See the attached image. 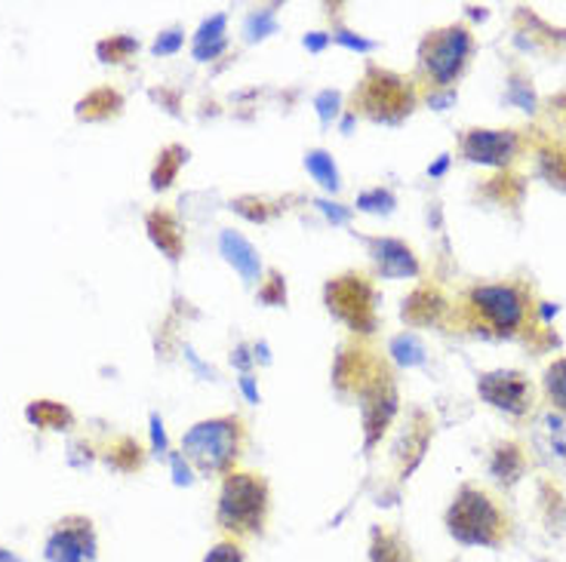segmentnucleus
Returning <instances> with one entry per match:
<instances>
[{"instance_id":"obj_1","label":"nucleus","mask_w":566,"mask_h":562,"mask_svg":"<svg viewBox=\"0 0 566 562\" xmlns=\"http://www.w3.org/2000/svg\"><path fill=\"white\" fill-rule=\"evenodd\" d=\"M271 510V492L265 477L259 474H247V470H231L219 489V501H216V526L234 538H259L265 532Z\"/></svg>"},{"instance_id":"obj_2","label":"nucleus","mask_w":566,"mask_h":562,"mask_svg":"<svg viewBox=\"0 0 566 562\" xmlns=\"http://www.w3.org/2000/svg\"><path fill=\"white\" fill-rule=\"evenodd\" d=\"M447 532L465 548H502L509 541V517L490 495L462 486L447 510Z\"/></svg>"},{"instance_id":"obj_3","label":"nucleus","mask_w":566,"mask_h":562,"mask_svg":"<svg viewBox=\"0 0 566 562\" xmlns=\"http://www.w3.org/2000/svg\"><path fill=\"white\" fill-rule=\"evenodd\" d=\"M243 443L241 418H210L195 424L182 439V452L188 462L203 474H231V464L238 462Z\"/></svg>"},{"instance_id":"obj_4","label":"nucleus","mask_w":566,"mask_h":562,"mask_svg":"<svg viewBox=\"0 0 566 562\" xmlns=\"http://www.w3.org/2000/svg\"><path fill=\"white\" fill-rule=\"evenodd\" d=\"M474 50L471 34L462 25H450V29L428 34L422 43V65L424 71L438 81V84H453L455 77L465 68L468 56Z\"/></svg>"},{"instance_id":"obj_5","label":"nucleus","mask_w":566,"mask_h":562,"mask_svg":"<svg viewBox=\"0 0 566 562\" xmlns=\"http://www.w3.org/2000/svg\"><path fill=\"white\" fill-rule=\"evenodd\" d=\"M43 556L50 562H96L99 560V541L90 517L71 513L53 526V532L43 544Z\"/></svg>"},{"instance_id":"obj_6","label":"nucleus","mask_w":566,"mask_h":562,"mask_svg":"<svg viewBox=\"0 0 566 562\" xmlns=\"http://www.w3.org/2000/svg\"><path fill=\"white\" fill-rule=\"evenodd\" d=\"M471 305L495 332H514L524 324L526 298L514 286H478L471 289Z\"/></svg>"},{"instance_id":"obj_7","label":"nucleus","mask_w":566,"mask_h":562,"mask_svg":"<svg viewBox=\"0 0 566 562\" xmlns=\"http://www.w3.org/2000/svg\"><path fill=\"white\" fill-rule=\"evenodd\" d=\"M326 301H329V310L352 326V329H360V332H369L373 329V293L364 283V277H339L326 286Z\"/></svg>"},{"instance_id":"obj_8","label":"nucleus","mask_w":566,"mask_h":562,"mask_svg":"<svg viewBox=\"0 0 566 562\" xmlns=\"http://www.w3.org/2000/svg\"><path fill=\"white\" fill-rule=\"evenodd\" d=\"M478 394L495 409H505L511 415H524L533 406V388L521 372L514 369H499V372H486L478 381Z\"/></svg>"},{"instance_id":"obj_9","label":"nucleus","mask_w":566,"mask_h":562,"mask_svg":"<svg viewBox=\"0 0 566 562\" xmlns=\"http://www.w3.org/2000/svg\"><path fill=\"white\" fill-rule=\"evenodd\" d=\"M364 84H367V89H364V105H367L373 117H388V120H395L400 114L410 112L412 93L403 77L385 74V71H373Z\"/></svg>"},{"instance_id":"obj_10","label":"nucleus","mask_w":566,"mask_h":562,"mask_svg":"<svg viewBox=\"0 0 566 562\" xmlns=\"http://www.w3.org/2000/svg\"><path fill=\"white\" fill-rule=\"evenodd\" d=\"M521 141L511 129H471L462 141V151L474 163L486 167H505L511 157L517 155Z\"/></svg>"},{"instance_id":"obj_11","label":"nucleus","mask_w":566,"mask_h":562,"mask_svg":"<svg viewBox=\"0 0 566 562\" xmlns=\"http://www.w3.org/2000/svg\"><path fill=\"white\" fill-rule=\"evenodd\" d=\"M369 562H416L410 550V541L397 529L376 526L369 532Z\"/></svg>"},{"instance_id":"obj_12","label":"nucleus","mask_w":566,"mask_h":562,"mask_svg":"<svg viewBox=\"0 0 566 562\" xmlns=\"http://www.w3.org/2000/svg\"><path fill=\"white\" fill-rule=\"evenodd\" d=\"M373 246H376V262H379V271L385 277H407V274L419 271L412 253L400 240H376Z\"/></svg>"},{"instance_id":"obj_13","label":"nucleus","mask_w":566,"mask_h":562,"mask_svg":"<svg viewBox=\"0 0 566 562\" xmlns=\"http://www.w3.org/2000/svg\"><path fill=\"white\" fill-rule=\"evenodd\" d=\"M222 253H226V258L231 262V265L241 271L243 280H255V277H259V271H262V265H259V255H255L253 246H250L241 234L226 231V234H222Z\"/></svg>"},{"instance_id":"obj_14","label":"nucleus","mask_w":566,"mask_h":562,"mask_svg":"<svg viewBox=\"0 0 566 562\" xmlns=\"http://www.w3.org/2000/svg\"><path fill=\"white\" fill-rule=\"evenodd\" d=\"M148 231H151V240L160 246V253H167V258L182 255V231H179V222L172 219L170 212H151L148 215Z\"/></svg>"},{"instance_id":"obj_15","label":"nucleus","mask_w":566,"mask_h":562,"mask_svg":"<svg viewBox=\"0 0 566 562\" xmlns=\"http://www.w3.org/2000/svg\"><path fill=\"white\" fill-rule=\"evenodd\" d=\"M524 467H526V458L524 452L517 449L514 443H505V446H499L493 455V464H490V470H493V477L499 483H517V479L524 477Z\"/></svg>"},{"instance_id":"obj_16","label":"nucleus","mask_w":566,"mask_h":562,"mask_svg":"<svg viewBox=\"0 0 566 562\" xmlns=\"http://www.w3.org/2000/svg\"><path fill=\"white\" fill-rule=\"evenodd\" d=\"M542 449L557 462H566V422L560 415H545L542 422Z\"/></svg>"},{"instance_id":"obj_17","label":"nucleus","mask_w":566,"mask_h":562,"mask_svg":"<svg viewBox=\"0 0 566 562\" xmlns=\"http://www.w3.org/2000/svg\"><path fill=\"white\" fill-rule=\"evenodd\" d=\"M545 394H548L554 406L566 412V357L548 365V372H545Z\"/></svg>"},{"instance_id":"obj_18","label":"nucleus","mask_w":566,"mask_h":562,"mask_svg":"<svg viewBox=\"0 0 566 562\" xmlns=\"http://www.w3.org/2000/svg\"><path fill=\"white\" fill-rule=\"evenodd\" d=\"M305 167L324 188H339V172L333 167V157H326L324 151H312L305 157Z\"/></svg>"},{"instance_id":"obj_19","label":"nucleus","mask_w":566,"mask_h":562,"mask_svg":"<svg viewBox=\"0 0 566 562\" xmlns=\"http://www.w3.org/2000/svg\"><path fill=\"white\" fill-rule=\"evenodd\" d=\"M29 418L41 424V427H62V424L71 422V412L62 406H53V403H38V406L29 409Z\"/></svg>"},{"instance_id":"obj_20","label":"nucleus","mask_w":566,"mask_h":562,"mask_svg":"<svg viewBox=\"0 0 566 562\" xmlns=\"http://www.w3.org/2000/svg\"><path fill=\"white\" fill-rule=\"evenodd\" d=\"M182 160H185V151L179 148V145L160 157V163H157V172H155V188H167V184L172 182V176H176V169H179Z\"/></svg>"},{"instance_id":"obj_21","label":"nucleus","mask_w":566,"mask_h":562,"mask_svg":"<svg viewBox=\"0 0 566 562\" xmlns=\"http://www.w3.org/2000/svg\"><path fill=\"white\" fill-rule=\"evenodd\" d=\"M203 562H243L241 541H234V538H226V541L212 544L210 553L203 556Z\"/></svg>"},{"instance_id":"obj_22","label":"nucleus","mask_w":566,"mask_h":562,"mask_svg":"<svg viewBox=\"0 0 566 562\" xmlns=\"http://www.w3.org/2000/svg\"><path fill=\"white\" fill-rule=\"evenodd\" d=\"M179 41H182L179 34H170V38H167L164 43H155V50L157 53H170V50H176V46H179Z\"/></svg>"},{"instance_id":"obj_23","label":"nucleus","mask_w":566,"mask_h":562,"mask_svg":"<svg viewBox=\"0 0 566 562\" xmlns=\"http://www.w3.org/2000/svg\"><path fill=\"white\" fill-rule=\"evenodd\" d=\"M443 169H447V157H440V163H438V167H431V176H440V172H443Z\"/></svg>"}]
</instances>
